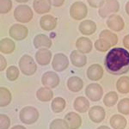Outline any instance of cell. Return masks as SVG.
<instances>
[{"label":"cell","mask_w":129,"mask_h":129,"mask_svg":"<svg viewBox=\"0 0 129 129\" xmlns=\"http://www.w3.org/2000/svg\"><path fill=\"white\" fill-rule=\"evenodd\" d=\"M66 106V100L62 97H56V98L53 99L51 104V109L53 110V113H60L64 109Z\"/></svg>","instance_id":"obj_30"},{"label":"cell","mask_w":129,"mask_h":129,"mask_svg":"<svg viewBox=\"0 0 129 129\" xmlns=\"http://www.w3.org/2000/svg\"><path fill=\"white\" fill-rule=\"evenodd\" d=\"M125 10H126V14L129 16V1L126 4V5H125Z\"/></svg>","instance_id":"obj_43"},{"label":"cell","mask_w":129,"mask_h":129,"mask_svg":"<svg viewBox=\"0 0 129 129\" xmlns=\"http://www.w3.org/2000/svg\"><path fill=\"white\" fill-rule=\"evenodd\" d=\"M120 10V4L117 0H105L104 5L98 10L100 16L105 18Z\"/></svg>","instance_id":"obj_6"},{"label":"cell","mask_w":129,"mask_h":129,"mask_svg":"<svg viewBox=\"0 0 129 129\" xmlns=\"http://www.w3.org/2000/svg\"><path fill=\"white\" fill-rule=\"evenodd\" d=\"M84 87V82L77 76L71 77L67 80V88L72 92H79Z\"/></svg>","instance_id":"obj_23"},{"label":"cell","mask_w":129,"mask_h":129,"mask_svg":"<svg viewBox=\"0 0 129 129\" xmlns=\"http://www.w3.org/2000/svg\"><path fill=\"white\" fill-rule=\"evenodd\" d=\"M118 101V95L114 91H110L105 95L104 98H103V103L107 106V107H113L115 105V103Z\"/></svg>","instance_id":"obj_31"},{"label":"cell","mask_w":129,"mask_h":129,"mask_svg":"<svg viewBox=\"0 0 129 129\" xmlns=\"http://www.w3.org/2000/svg\"><path fill=\"white\" fill-rule=\"evenodd\" d=\"M70 59L72 64L76 67H84L87 63V57L78 50H74L71 53Z\"/></svg>","instance_id":"obj_17"},{"label":"cell","mask_w":129,"mask_h":129,"mask_svg":"<svg viewBox=\"0 0 129 129\" xmlns=\"http://www.w3.org/2000/svg\"><path fill=\"white\" fill-rule=\"evenodd\" d=\"M12 99V95L10 91L5 87L0 88V106L6 107L10 103Z\"/></svg>","instance_id":"obj_29"},{"label":"cell","mask_w":129,"mask_h":129,"mask_svg":"<svg viewBox=\"0 0 129 129\" xmlns=\"http://www.w3.org/2000/svg\"><path fill=\"white\" fill-rule=\"evenodd\" d=\"M117 109L120 114L125 115L129 114V98H123L120 100L118 103Z\"/></svg>","instance_id":"obj_35"},{"label":"cell","mask_w":129,"mask_h":129,"mask_svg":"<svg viewBox=\"0 0 129 129\" xmlns=\"http://www.w3.org/2000/svg\"><path fill=\"white\" fill-rule=\"evenodd\" d=\"M12 8L11 0H0V13L7 14Z\"/></svg>","instance_id":"obj_36"},{"label":"cell","mask_w":129,"mask_h":129,"mask_svg":"<svg viewBox=\"0 0 129 129\" xmlns=\"http://www.w3.org/2000/svg\"><path fill=\"white\" fill-rule=\"evenodd\" d=\"M15 42L9 38H4L0 41V52L5 54H10L15 51Z\"/></svg>","instance_id":"obj_24"},{"label":"cell","mask_w":129,"mask_h":129,"mask_svg":"<svg viewBox=\"0 0 129 129\" xmlns=\"http://www.w3.org/2000/svg\"><path fill=\"white\" fill-rule=\"evenodd\" d=\"M39 112L35 108L31 107V106H27L23 109H21L19 113L20 120L24 124L30 125L37 121L39 119Z\"/></svg>","instance_id":"obj_4"},{"label":"cell","mask_w":129,"mask_h":129,"mask_svg":"<svg viewBox=\"0 0 129 129\" xmlns=\"http://www.w3.org/2000/svg\"><path fill=\"white\" fill-rule=\"evenodd\" d=\"M52 5L55 6V7H60L64 5V0H51Z\"/></svg>","instance_id":"obj_40"},{"label":"cell","mask_w":129,"mask_h":129,"mask_svg":"<svg viewBox=\"0 0 129 129\" xmlns=\"http://www.w3.org/2000/svg\"><path fill=\"white\" fill-rule=\"evenodd\" d=\"M85 95L92 102H97L103 97V89L98 84H90L85 89Z\"/></svg>","instance_id":"obj_8"},{"label":"cell","mask_w":129,"mask_h":129,"mask_svg":"<svg viewBox=\"0 0 129 129\" xmlns=\"http://www.w3.org/2000/svg\"><path fill=\"white\" fill-rule=\"evenodd\" d=\"M116 89L121 94L129 93V77H120V78H119L116 83Z\"/></svg>","instance_id":"obj_28"},{"label":"cell","mask_w":129,"mask_h":129,"mask_svg":"<svg viewBox=\"0 0 129 129\" xmlns=\"http://www.w3.org/2000/svg\"><path fill=\"white\" fill-rule=\"evenodd\" d=\"M69 66V59L64 53H56L53 58L52 67L55 72H63Z\"/></svg>","instance_id":"obj_9"},{"label":"cell","mask_w":129,"mask_h":129,"mask_svg":"<svg viewBox=\"0 0 129 129\" xmlns=\"http://www.w3.org/2000/svg\"><path fill=\"white\" fill-rule=\"evenodd\" d=\"M10 126V120L6 114H0V129H8Z\"/></svg>","instance_id":"obj_37"},{"label":"cell","mask_w":129,"mask_h":129,"mask_svg":"<svg viewBox=\"0 0 129 129\" xmlns=\"http://www.w3.org/2000/svg\"><path fill=\"white\" fill-rule=\"evenodd\" d=\"M89 6L92 8H101L104 5L105 0H87Z\"/></svg>","instance_id":"obj_38"},{"label":"cell","mask_w":129,"mask_h":129,"mask_svg":"<svg viewBox=\"0 0 129 129\" xmlns=\"http://www.w3.org/2000/svg\"><path fill=\"white\" fill-rule=\"evenodd\" d=\"M41 28L45 31L53 30L57 26V18L52 15H45L40 20Z\"/></svg>","instance_id":"obj_16"},{"label":"cell","mask_w":129,"mask_h":129,"mask_svg":"<svg viewBox=\"0 0 129 129\" xmlns=\"http://www.w3.org/2000/svg\"><path fill=\"white\" fill-rule=\"evenodd\" d=\"M107 26L111 30H114L115 32H120V31H121L124 28L125 22L120 16L113 14V15L109 16L108 17Z\"/></svg>","instance_id":"obj_11"},{"label":"cell","mask_w":129,"mask_h":129,"mask_svg":"<svg viewBox=\"0 0 129 129\" xmlns=\"http://www.w3.org/2000/svg\"><path fill=\"white\" fill-rule=\"evenodd\" d=\"M104 64L109 73H126L129 70V53L121 47H114L107 53Z\"/></svg>","instance_id":"obj_1"},{"label":"cell","mask_w":129,"mask_h":129,"mask_svg":"<svg viewBox=\"0 0 129 129\" xmlns=\"http://www.w3.org/2000/svg\"><path fill=\"white\" fill-rule=\"evenodd\" d=\"M34 13L31 8L27 5H20L14 10V17L21 23H27L33 19Z\"/></svg>","instance_id":"obj_2"},{"label":"cell","mask_w":129,"mask_h":129,"mask_svg":"<svg viewBox=\"0 0 129 129\" xmlns=\"http://www.w3.org/2000/svg\"><path fill=\"white\" fill-rule=\"evenodd\" d=\"M123 45L126 49L129 50V35H126L123 38Z\"/></svg>","instance_id":"obj_41"},{"label":"cell","mask_w":129,"mask_h":129,"mask_svg":"<svg viewBox=\"0 0 129 129\" xmlns=\"http://www.w3.org/2000/svg\"><path fill=\"white\" fill-rule=\"evenodd\" d=\"M103 76V69L100 64H93L87 70V78L91 81H98Z\"/></svg>","instance_id":"obj_14"},{"label":"cell","mask_w":129,"mask_h":129,"mask_svg":"<svg viewBox=\"0 0 129 129\" xmlns=\"http://www.w3.org/2000/svg\"><path fill=\"white\" fill-rule=\"evenodd\" d=\"M110 125L114 129H125L127 120L121 114H114L110 118Z\"/></svg>","instance_id":"obj_25"},{"label":"cell","mask_w":129,"mask_h":129,"mask_svg":"<svg viewBox=\"0 0 129 129\" xmlns=\"http://www.w3.org/2000/svg\"><path fill=\"white\" fill-rule=\"evenodd\" d=\"M28 34V28L22 24H13L9 29V35L16 41L24 40Z\"/></svg>","instance_id":"obj_7"},{"label":"cell","mask_w":129,"mask_h":129,"mask_svg":"<svg viewBox=\"0 0 129 129\" xmlns=\"http://www.w3.org/2000/svg\"><path fill=\"white\" fill-rule=\"evenodd\" d=\"M52 59V52L47 48L39 49L35 53V60L40 66H47Z\"/></svg>","instance_id":"obj_13"},{"label":"cell","mask_w":129,"mask_h":129,"mask_svg":"<svg viewBox=\"0 0 129 129\" xmlns=\"http://www.w3.org/2000/svg\"><path fill=\"white\" fill-rule=\"evenodd\" d=\"M49 129H70L66 120L55 119L51 122Z\"/></svg>","instance_id":"obj_33"},{"label":"cell","mask_w":129,"mask_h":129,"mask_svg":"<svg viewBox=\"0 0 129 129\" xmlns=\"http://www.w3.org/2000/svg\"><path fill=\"white\" fill-rule=\"evenodd\" d=\"M76 47L83 53H89L92 50V41L87 37H79L76 41Z\"/></svg>","instance_id":"obj_19"},{"label":"cell","mask_w":129,"mask_h":129,"mask_svg":"<svg viewBox=\"0 0 129 129\" xmlns=\"http://www.w3.org/2000/svg\"><path fill=\"white\" fill-rule=\"evenodd\" d=\"M52 45H53V43H52L51 39L43 34L37 35L34 39V46L37 49L41 48V47L48 49L52 47Z\"/></svg>","instance_id":"obj_20"},{"label":"cell","mask_w":129,"mask_h":129,"mask_svg":"<svg viewBox=\"0 0 129 129\" xmlns=\"http://www.w3.org/2000/svg\"><path fill=\"white\" fill-rule=\"evenodd\" d=\"M96 129H111V128L109 127V126H99V127H97Z\"/></svg>","instance_id":"obj_44"},{"label":"cell","mask_w":129,"mask_h":129,"mask_svg":"<svg viewBox=\"0 0 129 129\" xmlns=\"http://www.w3.org/2000/svg\"><path fill=\"white\" fill-rule=\"evenodd\" d=\"M88 8L83 2H75L70 7V16L74 20L79 21L86 17Z\"/></svg>","instance_id":"obj_5"},{"label":"cell","mask_w":129,"mask_h":129,"mask_svg":"<svg viewBox=\"0 0 129 129\" xmlns=\"http://www.w3.org/2000/svg\"><path fill=\"white\" fill-rule=\"evenodd\" d=\"M15 1H16L17 3H27L28 0H15Z\"/></svg>","instance_id":"obj_45"},{"label":"cell","mask_w":129,"mask_h":129,"mask_svg":"<svg viewBox=\"0 0 129 129\" xmlns=\"http://www.w3.org/2000/svg\"><path fill=\"white\" fill-rule=\"evenodd\" d=\"M78 29L84 35H91L96 30V24L91 20H84L79 24Z\"/></svg>","instance_id":"obj_21"},{"label":"cell","mask_w":129,"mask_h":129,"mask_svg":"<svg viewBox=\"0 0 129 129\" xmlns=\"http://www.w3.org/2000/svg\"><path fill=\"white\" fill-rule=\"evenodd\" d=\"M36 97L41 102H49L53 99V93L49 87H41L36 91Z\"/></svg>","instance_id":"obj_26"},{"label":"cell","mask_w":129,"mask_h":129,"mask_svg":"<svg viewBox=\"0 0 129 129\" xmlns=\"http://www.w3.org/2000/svg\"><path fill=\"white\" fill-rule=\"evenodd\" d=\"M19 69L16 66H11L6 71V77L10 81H16L19 77Z\"/></svg>","instance_id":"obj_34"},{"label":"cell","mask_w":129,"mask_h":129,"mask_svg":"<svg viewBox=\"0 0 129 129\" xmlns=\"http://www.w3.org/2000/svg\"><path fill=\"white\" fill-rule=\"evenodd\" d=\"M99 37L101 39H104L105 41H107L111 45V47H114L118 43V36L110 30H103L100 33Z\"/></svg>","instance_id":"obj_27"},{"label":"cell","mask_w":129,"mask_h":129,"mask_svg":"<svg viewBox=\"0 0 129 129\" xmlns=\"http://www.w3.org/2000/svg\"><path fill=\"white\" fill-rule=\"evenodd\" d=\"M94 45H95V49L99 52H102V53L109 51L110 47H112L111 45H110L107 41H105L104 39H101V38H99L98 40L95 41Z\"/></svg>","instance_id":"obj_32"},{"label":"cell","mask_w":129,"mask_h":129,"mask_svg":"<svg viewBox=\"0 0 129 129\" xmlns=\"http://www.w3.org/2000/svg\"><path fill=\"white\" fill-rule=\"evenodd\" d=\"M7 66V62L3 55H0V71L3 72Z\"/></svg>","instance_id":"obj_39"},{"label":"cell","mask_w":129,"mask_h":129,"mask_svg":"<svg viewBox=\"0 0 129 129\" xmlns=\"http://www.w3.org/2000/svg\"><path fill=\"white\" fill-rule=\"evenodd\" d=\"M20 71L26 76H32L37 71V64L34 59L28 54H24L19 60Z\"/></svg>","instance_id":"obj_3"},{"label":"cell","mask_w":129,"mask_h":129,"mask_svg":"<svg viewBox=\"0 0 129 129\" xmlns=\"http://www.w3.org/2000/svg\"><path fill=\"white\" fill-rule=\"evenodd\" d=\"M105 110L101 106H93L89 110V117L95 123H100L105 118Z\"/></svg>","instance_id":"obj_12"},{"label":"cell","mask_w":129,"mask_h":129,"mask_svg":"<svg viewBox=\"0 0 129 129\" xmlns=\"http://www.w3.org/2000/svg\"><path fill=\"white\" fill-rule=\"evenodd\" d=\"M73 107L78 113H86L89 109V102L84 96H78L75 99Z\"/></svg>","instance_id":"obj_22"},{"label":"cell","mask_w":129,"mask_h":129,"mask_svg":"<svg viewBox=\"0 0 129 129\" xmlns=\"http://www.w3.org/2000/svg\"><path fill=\"white\" fill-rule=\"evenodd\" d=\"M59 77L54 72H47L41 77V83L46 87L53 89L59 84Z\"/></svg>","instance_id":"obj_10"},{"label":"cell","mask_w":129,"mask_h":129,"mask_svg":"<svg viewBox=\"0 0 129 129\" xmlns=\"http://www.w3.org/2000/svg\"><path fill=\"white\" fill-rule=\"evenodd\" d=\"M51 0H34L33 8L37 14H46L51 10Z\"/></svg>","instance_id":"obj_15"},{"label":"cell","mask_w":129,"mask_h":129,"mask_svg":"<svg viewBox=\"0 0 129 129\" xmlns=\"http://www.w3.org/2000/svg\"><path fill=\"white\" fill-rule=\"evenodd\" d=\"M64 120L68 123L70 129H78L82 125V118L79 116V114L74 112L66 114L64 116Z\"/></svg>","instance_id":"obj_18"},{"label":"cell","mask_w":129,"mask_h":129,"mask_svg":"<svg viewBox=\"0 0 129 129\" xmlns=\"http://www.w3.org/2000/svg\"><path fill=\"white\" fill-rule=\"evenodd\" d=\"M10 129H26V127L25 126H21V125H17V126H12Z\"/></svg>","instance_id":"obj_42"}]
</instances>
